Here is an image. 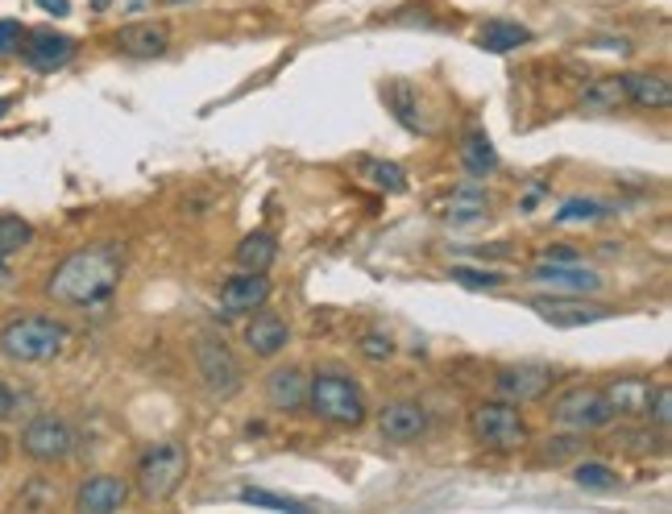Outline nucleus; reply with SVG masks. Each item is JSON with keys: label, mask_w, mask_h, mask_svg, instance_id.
<instances>
[{"label": "nucleus", "mask_w": 672, "mask_h": 514, "mask_svg": "<svg viewBox=\"0 0 672 514\" xmlns=\"http://www.w3.org/2000/svg\"><path fill=\"white\" fill-rule=\"evenodd\" d=\"M121 274H126V250L117 241H96V245L67 253L50 270L47 299L59 308H100L121 286Z\"/></svg>", "instance_id": "obj_1"}, {"label": "nucleus", "mask_w": 672, "mask_h": 514, "mask_svg": "<svg viewBox=\"0 0 672 514\" xmlns=\"http://www.w3.org/2000/svg\"><path fill=\"white\" fill-rule=\"evenodd\" d=\"M67 344H71V327L54 315H13L0 327V357L17 365H47L63 357Z\"/></svg>", "instance_id": "obj_2"}, {"label": "nucleus", "mask_w": 672, "mask_h": 514, "mask_svg": "<svg viewBox=\"0 0 672 514\" xmlns=\"http://www.w3.org/2000/svg\"><path fill=\"white\" fill-rule=\"evenodd\" d=\"M191 473V452L188 444L179 440H158L138 456V468H133V490H138L141 502L150 506H162L171 502Z\"/></svg>", "instance_id": "obj_3"}, {"label": "nucleus", "mask_w": 672, "mask_h": 514, "mask_svg": "<svg viewBox=\"0 0 672 514\" xmlns=\"http://www.w3.org/2000/svg\"><path fill=\"white\" fill-rule=\"evenodd\" d=\"M315 420L332 423V427H361L370 420V403H365V390L341 370H320L308 377V406Z\"/></svg>", "instance_id": "obj_4"}, {"label": "nucleus", "mask_w": 672, "mask_h": 514, "mask_svg": "<svg viewBox=\"0 0 672 514\" xmlns=\"http://www.w3.org/2000/svg\"><path fill=\"white\" fill-rule=\"evenodd\" d=\"M470 436L473 444H482L490 452H519L532 444L528 420L515 403L506 399H485L470 411Z\"/></svg>", "instance_id": "obj_5"}, {"label": "nucleus", "mask_w": 672, "mask_h": 514, "mask_svg": "<svg viewBox=\"0 0 672 514\" xmlns=\"http://www.w3.org/2000/svg\"><path fill=\"white\" fill-rule=\"evenodd\" d=\"M548 420L556 423L561 432H581V436H590V432L610 427L614 415H610V403H606V394H602V386H569L552 399Z\"/></svg>", "instance_id": "obj_6"}, {"label": "nucleus", "mask_w": 672, "mask_h": 514, "mask_svg": "<svg viewBox=\"0 0 672 514\" xmlns=\"http://www.w3.org/2000/svg\"><path fill=\"white\" fill-rule=\"evenodd\" d=\"M21 452L30 456L33 465H63L76 456V427L63 420V415H33L26 427H21V436H17Z\"/></svg>", "instance_id": "obj_7"}, {"label": "nucleus", "mask_w": 672, "mask_h": 514, "mask_svg": "<svg viewBox=\"0 0 672 514\" xmlns=\"http://www.w3.org/2000/svg\"><path fill=\"white\" fill-rule=\"evenodd\" d=\"M195 374H200L203 390L212 394V399H237L241 386H245V374H241V361L229 344L220 341V336H200L195 341Z\"/></svg>", "instance_id": "obj_8"}, {"label": "nucleus", "mask_w": 672, "mask_h": 514, "mask_svg": "<svg viewBox=\"0 0 672 514\" xmlns=\"http://www.w3.org/2000/svg\"><path fill=\"white\" fill-rule=\"evenodd\" d=\"M552 382H556V374H552V365H544V361H515V365L494 370V394L515 406L548 399Z\"/></svg>", "instance_id": "obj_9"}, {"label": "nucleus", "mask_w": 672, "mask_h": 514, "mask_svg": "<svg viewBox=\"0 0 672 514\" xmlns=\"http://www.w3.org/2000/svg\"><path fill=\"white\" fill-rule=\"evenodd\" d=\"M428 406L415 399H391V403L378 406V436L387 444H420L428 436Z\"/></svg>", "instance_id": "obj_10"}, {"label": "nucleus", "mask_w": 672, "mask_h": 514, "mask_svg": "<svg viewBox=\"0 0 672 514\" xmlns=\"http://www.w3.org/2000/svg\"><path fill=\"white\" fill-rule=\"evenodd\" d=\"M528 282L548 286L552 295H598L602 291V274L581 262H540L528 270Z\"/></svg>", "instance_id": "obj_11"}, {"label": "nucleus", "mask_w": 672, "mask_h": 514, "mask_svg": "<svg viewBox=\"0 0 672 514\" xmlns=\"http://www.w3.org/2000/svg\"><path fill=\"white\" fill-rule=\"evenodd\" d=\"M532 312L552 327H581L614 315L602 303H590V295H540L532 299Z\"/></svg>", "instance_id": "obj_12"}, {"label": "nucleus", "mask_w": 672, "mask_h": 514, "mask_svg": "<svg viewBox=\"0 0 672 514\" xmlns=\"http://www.w3.org/2000/svg\"><path fill=\"white\" fill-rule=\"evenodd\" d=\"M17 54L26 59L30 71H59L76 59V38H67L59 30H26Z\"/></svg>", "instance_id": "obj_13"}, {"label": "nucleus", "mask_w": 672, "mask_h": 514, "mask_svg": "<svg viewBox=\"0 0 672 514\" xmlns=\"http://www.w3.org/2000/svg\"><path fill=\"white\" fill-rule=\"evenodd\" d=\"M241 341H245V349H250L253 357L274 361V357H282V353H287V344H291V324H287L279 312L258 308V312H250V320H245Z\"/></svg>", "instance_id": "obj_14"}, {"label": "nucleus", "mask_w": 672, "mask_h": 514, "mask_svg": "<svg viewBox=\"0 0 672 514\" xmlns=\"http://www.w3.org/2000/svg\"><path fill=\"white\" fill-rule=\"evenodd\" d=\"M270 291H274V286H270L267 274L241 270V274H233V279L220 286V315L237 320V315L258 312V308H267L270 303Z\"/></svg>", "instance_id": "obj_15"}, {"label": "nucleus", "mask_w": 672, "mask_h": 514, "mask_svg": "<svg viewBox=\"0 0 672 514\" xmlns=\"http://www.w3.org/2000/svg\"><path fill=\"white\" fill-rule=\"evenodd\" d=\"M129 502V482L117 473H92L76 490V511L83 514H112Z\"/></svg>", "instance_id": "obj_16"}, {"label": "nucleus", "mask_w": 672, "mask_h": 514, "mask_svg": "<svg viewBox=\"0 0 672 514\" xmlns=\"http://www.w3.org/2000/svg\"><path fill=\"white\" fill-rule=\"evenodd\" d=\"M656 382L652 377H640V374H623V377H610L602 394L610 403V415L614 420H643L648 415V399H652Z\"/></svg>", "instance_id": "obj_17"}, {"label": "nucleus", "mask_w": 672, "mask_h": 514, "mask_svg": "<svg viewBox=\"0 0 672 514\" xmlns=\"http://www.w3.org/2000/svg\"><path fill=\"white\" fill-rule=\"evenodd\" d=\"M262 390H267L270 411H279V415H299L308 406V374L299 365H274Z\"/></svg>", "instance_id": "obj_18"}, {"label": "nucleus", "mask_w": 672, "mask_h": 514, "mask_svg": "<svg viewBox=\"0 0 672 514\" xmlns=\"http://www.w3.org/2000/svg\"><path fill=\"white\" fill-rule=\"evenodd\" d=\"M112 47L129 54V59H162L167 47H171V33L158 21H133V26H121L112 33Z\"/></svg>", "instance_id": "obj_19"}, {"label": "nucleus", "mask_w": 672, "mask_h": 514, "mask_svg": "<svg viewBox=\"0 0 672 514\" xmlns=\"http://www.w3.org/2000/svg\"><path fill=\"white\" fill-rule=\"evenodd\" d=\"M623 88L626 104H635L643 112H664L672 104V83L660 71H631V75H623Z\"/></svg>", "instance_id": "obj_20"}, {"label": "nucleus", "mask_w": 672, "mask_h": 514, "mask_svg": "<svg viewBox=\"0 0 672 514\" xmlns=\"http://www.w3.org/2000/svg\"><path fill=\"white\" fill-rule=\"evenodd\" d=\"M490 208H494L490 191H485L478 179H470V183H461V188L453 191L444 220H449L453 229H470V224H482V220H490Z\"/></svg>", "instance_id": "obj_21"}, {"label": "nucleus", "mask_w": 672, "mask_h": 514, "mask_svg": "<svg viewBox=\"0 0 672 514\" xmlns=\"http://www.w3.org/2000/svg\"><path fill=\"white\" fill-rule=\"evenodd\" d=\"M461 167H465L470 179H490V174L499 171V150H494V141H490L485 129L473 125L465 133V141H461Z\"/></svg>", "instance_id": "obj_22"}, {"label": "nucleus", "mask_w": 672, "mask_h": 514, "mask_svg": "<svg viewBox=\"0 0 672 514\" xmlns=\"http://www.w3.org/2000/svg\"><path fill=\"white\" fill-rule=\"evenodd\" d=\"M532 42V30L528 26H519V21H485L482 30H478V47L485 54H511V50L528 47Z\"/></svg>", "instance_id": "obj_23"}, {"label": "nucleus", "mask_w": 672, "mask_h": 514, "mask_svg": "<svg viewBox=\"0 0 672 514\" xmlns=\"http://www.w3.org/2000/svg\"><path fill=\"white\" fill-rule=\"evenodd\" d=\"M585 112H619L626 109V88H623V75H602V79H590L581 88V100H578Z\"/></svg>", "instance_id": "obj_24"}, {"label": "nucleus", "mask_w": 672, "mask_h": 514, "mask_svg": "<svg viewBox=\"0 0 672 514\" xmlns=\"http://www.w3.org/2000/svg\"><path fill=\"white\" fill-rule=\"evenodd\" d=\"M274 262H279V241H274V233L258 229V233L241 236V245H237V265H241V270L267 274Z\"/></svg>", "instance_id": "obj_25"}, {"label": "nucleus", "mask_w": 672, "mask_h": 514, "mask_svg": "<svg viewBox=\"0 0 672 514\" xmlns=\"http://www.w3.org/2000/svg\"><path fill=\"white\" fill-rule=\"evenodd\" d=\"M664 444H669V432L652 427L648 420H640V427H623V432L614 436V449L635 452V456H652V452H664Z\"/></svg>", "instance_id": "obj_26"}, {"label": "nucleus", "mask_w": 672, "mask_h": 514, "mask_svg": "<svg viewBox=\"0 0 672 514\" xmlns=\"http://www.w3.org/2000/svg\"><path fill=\"white\" fill-rule=\"evenodd\" d=\"M361 179H365L370 188L387 191V195H403L407 191V171L399 162H387V158H365V162H361Z\"/></svg>", "instance_id": "obj_27"}, {"label": "nucleus", "mask_w": 672, "mask_h": 514, "mask_svg": "<svg viewBox=\"0 0 672 514\" xmlns=\"http://www.w3.org/2000/svg\"><path fill=\"white\" fill-rule=\"evenodd\" d=\"M573 485L585 494H614L619 490V473L602 461H573Z\"/></svg>", "instance_id": "obj_28"}, {"label": "nucleus", "mask_w": 672, "mask_h": 514, "mask_svg": "<svg viewBox=\"0 0 672 514\" xmlns=\"http://www.w3.org/2000/svg\"><path fill=\"white\" fill-rule=\"evenodd\" d=\"M614 216V208L602 200H585V195H573V200H564L556 212H552V220L556 224H598V220Z\"/></svg>", "instance_id": "obj_29"}, {"label": "nucleus", "mask_w": 672, "mask_h": 514, "mask_svg": "<svg viewBox=\"0 0 672 514\" xmlns=\"http://www.w3.org/2000/svg\"><path fill=\"white\" fill-rule=\"evenodd\" d=\"M30 241H33L30 220L13 216V212H4V216H0V274L9 270V258H13V253L26 250Z\"/></svg>", "instance_id": "obj_30"}, {"label": "nucleus", "mask_w": 672, "mask_h": 514, "mask_svg": "<svg viewBox=\"0 0 672 514\" xmlns=\"http://www.w3.org/2000/svg\"><path fill=\"white\" fill-rule=\"evenodd\" d=\"M581 449H585V436L581 432H564V436H548L535 452V461L540 465H569V461H578Z\"/></svg>", "instance_id": "obj_31"}, {"label": "nucleus", "mask_w": 672, "mask_h": 514, "mask_svg": "<svg viewBox=\"0 0 672 514\" xmlns=\"http://www.w3.org/2000/svg\"><path fill=\"white\" fill-rule=\"evenodd\" d=\"M237 498L245 506H262V511H287V514H308V506L295 498H282V494H270V490H258V485H245Z\"/></svg>", "instance_id": "obj_32"}, {"label": "nucleus", "mask_w": 672, "mask_h": 514, "mask_svg": "<svg viewBox=\"0 0 672 514\" xmlns=\"http://www.w3.org/2000/svg\"><path fill=\"white\" fill-rule=\"evenodd\" d=\"M449 279H453L457 286H470V291H499L502 282H506L499 270H478V265H453Z\"/></svg>", "instance_id": "obj_33"}, {"label": "nucleus", "mask_w": 672, "mask_h": 514, "mask_svg": "<svg viewBox=\"0 0 672 514\" xmlns=\"http://www.w3.org/2000/svg\"><path fill=\"white\" fill-rule=\"evenodd\" d=\"M387 104H391L394 117H399L407 129H420V117H415V92H411V83H403V79H399V83H391V88H387Z\"/></svg>", "instance_id": "obj_34"}, {"label": "nucleus", "mask_w": 672, "mask_h": 514, "mask_svg": "<svg viewBox=\"0 0 672 514\" xmlns=\"http://www.w3.org/2000/svg\"><path fill=\"white\" fill-rule=\"evenodd\" d=\"M643 420L652 423V427H660V432H669V423H672V386L669 382H656L652 399H648V415H643Z\"/></svg>", "instance_id": "obj_35"}, {"label": "nucleus", "mask_w": 672, "mask_h": 514, "mask_svg": "<svg viewBox=\"0 0 672 514\" xmlns=\"http://www.w3.org/2000/svg\"><path fill=\"white\" fill-rule=\"evenodd\" d=\"M361 357L365 361H391L394 341L387 336V332H365V336H361Z\"/></svg>", "instance_id": "obj_36"}, {"label": "nucleus", "mask_w": 672, "mask_h": 514, "mask_svg": "<svg viewBox=\"0 0 672 514\" xmlns=\"http://www.w3.org/2000/svg\"><path fill=\"white\" fill-rule=\"evenodd\" d=\"M21 38H26V26L13 21V17H4V21H0V59H4V54H17Z\"/></svg>", "instance_id": "obj_37"}, {"label": "nucleus", "mask_w": 672, "mask_h": 514, "mask_svg": "<svg viewBox=\"0 0 672 514\" xmlns=\"http://www.w3.org/2000/svg\"><path fill=\"white\" fill-rule=\"evenodd\" d=\"M544 262H581V253L569 250V245H556V250H544Z\"/></svg>", "instance_id": "obj_38"}, {"label": "nucleus", "mask_w": 672, "mask_h": 514, "mask_svg": "<svg viewBox=\"0 0 672 514\" xmlns=\"http://www.w3.org/2000/svg\"><path fill=\"white\" fill-rule=\"evenodd\" d=\"M42 13H54V17H67L71 13V0H38Z\"/></svg>", "instance_id": "obj_39"}, {"label": "nucleus", "mask_w": 672, "mask_h": 514, "mask_svg": "<svg viewBox=\"0 0 672 514\" xmlns=\"http://www.w3.org/2000/svg\"><path fill=\"white\" fill-rule=\"evenodd\" d=\"M13 415V390L0 382V420H9Z\"/></svg>", "instance_id": "obj_40"}, {"label": "nucleus", "mask_w": 672, "mask_h": 514, "mask_svg": "<svg viewBox=\"0 0 672 514\" xmlns=\"http://www.w3.org/2000/svg\"><path fill=\"white\" fill-rule=\"evenodd\" d=\"M9 109H13V95H0V117H4Z\"/></svg>", "instance_id": "obj_41"}, {"label": "nucleus", "mask_w": 672, "mask_h": 514, "mask_svg": "<svg viewBox=\"0 0 672 514\" xmlns=\"http://www.w3.org/2000/svg\"><path fill=\"white\" fill-rule=\"evenodd\" d=\"M162 4H167V9H174V4H195V0H162Z\"/></svg>", "instance_id": "obj_42"}, {"label": "nucleus", "mask_w": 672, "mask_h": 514, "mask_svg": "<svg viewBox=\"0 0 672 514\" xmlns=\"http://www.w3.org/2000/svg\"><path fill=\"white\" fill-rule=\"evenodd\" d=\"M0 449H4V440H0Z\"/></svg>", "instance_id": "obj_43"}]
</instances>
